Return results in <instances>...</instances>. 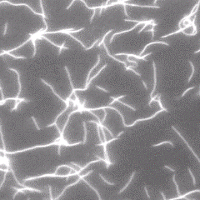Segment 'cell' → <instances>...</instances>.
<instances>
[{"label":"cell","instance_id":"cell-1","mask_svg":"<svg viewBox=\"0 0 200 200\" xmlns=\"http://www.w3.org/2000/svg\"><path fill=\"white\" fill-rule=\"evenodd\" d=\"M63 137L60 136L58 138H57L56 140H55L54 142L51 143H49V144H43V145H37V146H33V147H30V148H26V149H19V150H17V151H14V152H8L6 151L4 153V155H13V154H16V153H23V152H26V151H29V150H33V149H42V148H45V147H49V146H52V145H58L59 143L61 142V140L63 139Z\"/></svg>","mask_w":200,"mask_h":200},{"label":"cell","instance_id":"cell-2","mask_svg":"<svg viewBox=\"0 0 200 200\" xmlns=\"http://www.w3.org/2000/svg\"><path fill=\"white\" fill-rule=\"evenodd\" d=\"M93 172V170H90V171H88V172H87L86 173H84L83 175H79V179H77V180L75 181V182H73V183H70V184H68V185H67V186L64 187V188L63 189V191L61 192V193L59 194V195L58 196V197L56 198V199H60L61 197H62L63 195L64 194V193H65V191L67 189H68L69 188H71V187H73V186H74V185H76L77 183H79V182H80L81 180H83V179H84L85 177H87V176H88L89 174H91V173Z\"/></svg>","mask_w":200,"mask_h":200},{"label":"cell","instance_id":"cell-3","mask_svg":"<svg viewBox=\"0 0 200 200\" xmlns=\"http://www.w3.org/2000/svg\"><path fill=\"white\" fill-rule=\"evenodd\" d=\"M45 177H53V178H67V173L66 174H57V173H46L43 175H38V176H35V177H30V178H27V179H23V183L29 182L31 180H35V179H42V178H45Z\"/></svg>","mask_w":200,"mask_h":200},{"label":"cell","instance_id":"cell-4","mask_svg":"<svg viewBox=\"0 0 200 200\" xmlns=\"http://www.w3.org/2000/svg\"><path fill=\"white\" fill-rule=\"evenodd\" d=\"M150 21V19L149 20H143V21H138V23H137V24L136 25H134L133 27H132L131 29H127V30H123V31H121V32H118V33H114L113 34V36L111 37V38H110V40H109V43H112L113 41H114V38L117 36V35H120V34H123V33H129V32H131L132 30H133V29H135L137 27H138L140 24H144V23H149V22Z\"/></svg>","mask_w":200,"mask_h":200},{"label":"cell","instance_id":"cell-5","mask_svg":"<svg viewBox=\"0 0 200 200\" xmlns=\"http://www.w3.org/2000/svg\"><path fill=\"white\" fill-rule=\"evenodd\" d=\"M152 54V52H150V53H146V54L144 55H142V56H140V55H135V54H132V53H114V56L115 57H118V56H127V57H130V58H134L136 59H141V60H143V61H148L146 60V58H147L148 56H149V55Z\"/></svg>","mask_w":200,"mask_h":200},{"label":"cell","instance_id":"cell-6","mask_svg":"<svg viewBox=\"0 0 200 200\" xmlns=\"http://www.w3.org/2000/svg\"><path fill=\"white\" fill-rule=\"evenodd\" d=\"M171 128H172V129H173V131H174V132H175L176 133H177V134H178V135H179V137H180V138H181V139H182V140H183V143H185V144H186V145H187V147H188V149H189V150H190V152H191V153H193V156H194V157H195V158H197V160H198V161H199V164H200V158H199V156H198V155H197V153H195V152H194V151H193V149H192V147H191V146H190V145H189V143H188V142H187V140H186V139H185V138H183V135H182V134H181V133H180V132H179V131H178V129H176V128L174 127V126H172V127H171Z\"/></svg>","mask_w":200,"mask_h":200},{"label":"cell","instance_id":"cell-7","mask_svg":"<svg viewBox=\"0 0 200 200\" xmlns=\"http://www.w3.org/2000/svg\"><path fill=\"white\" fill-rule=\"evenodd\" d=\"M40 80H41V82H42L43 83H44V84H45V85H47L48 87H49V88H51V90H52V92L53 93V94H54V95L56 96L57 98H58V99H60V101H62V102H64V103H66V106H69V102H70V99H69V98H68V99H67L66 100H64V99H63L62 97H61L60 95H59V94L58 93H57L56 91H55V90H54V88H53V87L52 86L51 84H49V83H48V82H46V81L44 80L43 79H40Z\"/></svg>","mask_w":200,"mask_h":200},{"label":"cell","instance_id":"cell-8","mask_svg":"<svg viewBox=\"0 0 200 200\" xmlns=\"http://www.w3.org/2000/svg\"><path fill=\"white\" fill-rule=\"evenodd\" d=\"M162 112H165V111L164 110V109H161L160 108V110H158V112H156L154 114H153V115H151L150 117H149V118H138V119H137V120H135L134 122L132 123V124H130V125H127V128H131V127H133V126H135L137 124V123H138V122H143V121H147V120H150V119H152V118H154L155 117H156L158 114H161Z\"/></svg>","mask_w":200,"mask_h":200},{"label":"cell","instance_id":"cell-9","mask_svg":"<svg viewBox=\"0 0 200 200\" xmlns=\"http://www.w3.org/2000/svg\"><path fill=\"white\" fill-rule=\"evenodd\" d=\"M8 70H10V71H13L14 73H15L17 76H18V93H17V96L15 97V102L19 99V96L20 94H21V92H22V83H21V80H20V73H18V71H17L16 69H14V68H8Z\"/></svg>","mask_w":200,"mask_h":200},{"label":"cell","instance_id":"cell-10","mask_svg":"<svg viewBox=\"0 0 200 200\" xmlns=\"http://www.w3.org/2000/svg\"><path fill=\"white\" fill-rule=\"evenodd\" d=\"M153 77H154V84H153V89H152V92L150 93V98H152L153 96V93H154L155 90H156V86H157V68H156V64H155L154 61H153Z\"/></svg>","mask_w":200,"mask_h":200},{"label":"cell","instance_id":"cell-11","mask_svg":"<svg viewBox=\"0 0 200 200\" xmlns=\"http://www.w3.org/2000/svg\"><path fill=\"white\" fill-rule=\"evenodd\" d=\"M103 46L104 47V49L105 50H106V53H107V55L109 57V58H113L114 61H116V62H118V63H120V64H123L124 65V68H126L128 65H127V62L126 61H123V60H120V59H118V58H117L114 55H112L110 53H109V51H108V47H107V45L106 44H104V43H103Z\"/></svg>","mask_w":200,"mask_h":200},{"label":"cell","instance_id":"cell-12","mask_svg":"<svg viewBox=\"0 0 200 200\" xmlns=\"http://www.w3.org/2000/svg\"><path fill=\"white\" fill-rule=\"evenodd\" d=\"M124 3L125 5H127V6H131V7H138V8H160L161 7L160 6H156V5H138V4H132V3H128L127 2H123V3H121L120 4H123Z\"/></svg>","mask_w":200,"mask_h":200},{"label":"cell","instance_id":"cell-13","mask_svg":"<svg viewBox=\"0 0 200 200\" xmlns=\"http://www.w3.org/2000/svg\"><path fill=\"white\" fill-rule=\"evenodd\" d=\"M153 44H164V45H166V46H169V43H166V42H164V41H153V42H151V43H148V44H146L145 45V47L143 48V49L142 50L141 52H140V53H139V55L140 56H142L143 55V53L145 52V50L147 49V48H149L150 45H153Z\"/></svg>","mask_w":200,"mask_h":200},{"label":"cell","instance_id":"cell-14","mask_svg":"<svg viewBox=\"0 0 200 200\" xmlns=\"http://www.w3.org/2000/svg\"><path fill=\"white\" fill-rule=\"evenodd\" d=\"M29 102H31V100L26 99H18L15 102V104H14V108L10 109V112H14V111H16L17 108H18V107L19 106V104H20L21 103H29Z\"/></svg>","mask_w":200,"mask_h":200},{"label":"cell","instance_id":"cell-15","mask_svg":"<svg viewBox=\"0 0 200 200\" xmlns=\"http://www.w3.org/2000/svg\"><path fill=\"white\" fill-rule=\"evenodd\" d=\"M100 61H101V57H100V55L99 54L98 55V60H97V62H96V64H94V66L93 67V68H91V69L89 70V72H88V75H87V79H86V83L88 82V80H89V79H90V76H91V73H92V72L93 71L94 69L96 68V67H97L98 65L99 64V63H100Z\"/></svg>","mask_w":200,"mask_h":200},{"label":"cell","instance_id":"cell-16","mask_svg":"<svg viewBox=\"0 0 200 200\" xmlns=\"http://www.w3.org/2000/svg\"><path fill=\"white\" fill-rule=\"evenodd\" d=\"M64 69H65V71H66V73H67V76H68V80H69L70 85H71V88H72V92H71V93H70V94H73L75 93V88L73 87V81H72V79H71V75H70L69 70H68V68L67 66H64Z\"/></svg>","mask_w":200,"mask_h":200},{"label":"cell","instance_id":"cell-17","mask_svg":"<svg viewBox=\"0 0 200 200\" xmlns=\"http://www.w3.org/2000/svg\"><path fill=\"white\" fill-rule=\"evenodd\" d=\"M135 174H136V171H133V173H132V174H131V176H130V178H129V181H128V183H126V185H125L124 187H123V188H122V189H120V191L118 192V194L122 193H123V191H124L125 189H127V188L129 186V184H130V183H132V180L133 179V178H134Z\"/></svg>","mask_w":200,"mask_h":200},{"label":"cell","instance_id":"cell-18","mask_svg":"<svg viewBox=\"0 0 200 200\" xmlns=\"http://www.w3.org/2000/svg\"><path fill=\"white\" fill-rule=\"evenodd\" d=\"M193 193H200V189H195V190H192V191L187 193H184L183 195H179V197L177 198H173V199H171L170 200H174V199H185V198L187 197V196L190 195V194Z\"/></svg>","mask_w":200,"mask_h":200},{"label":"cell","instance_id":"cell-19","mask_svg":"<svg viewBox=\"0 0 200 200\" xmlns=\"http://www.w3.org/2000/svg\"><path fill=\"white\" fill-rule=\"evenodd\" d=\"M9 168V170H10V172H11V173H12V175H13V177H14V180L16 181V183H18V185H19L20 187H22V188H24V187L26 186L25 184H23V183H21L19 182V181L18 180V178H17V176H16V174H15V172H14V170L13 169V168L12 167H11V165L8 167Z\"/></svg>","mask_w":200,"mask_h":200},{"label":"cell","instance_id":"cell-20","mask_svg":"<svg viewBox=\"0 0 200 200\" xmlns=\"http://www.w3.org/2000/svg\"><path fill=\"white\" fill-rule=\"evenodd\" d=\"M83 182H84L85 183H86V184H87V185H88V187H89V188H91V189H93V191H94V192H95V193H96V194H97V196H98V198H99V199H100V200H102V198H101V196H100V194H99V192H98V190H97V189H96V188H94V187H93V186H92V185H91V184H90V183H88V181H87V179H85V178H84V179H83Z\"/></svg>","mask_w":200,"mask_h":200},{"label":"cell","instance_id":"cell-21","mask_svg":"<svg viewBox=\"0 0 200 200\" xmlns=\"http://www.w3.org/2000/svg\"><path fill=\"white\" fill-rule=\"evenodd\" d=\"M185 29H186V28H180L179 30L175 31V32L171 33H168V34H166V35H164V36L161 37V38H162V39H164V38H168V37H169V36H172V35L177 34V33H181V32L183 33V32H184Z\"/></svg>","mask_w":200,"mask_h":200},{"label":"cell","instance_id":"cell-22","mask_svg":"<svg viewBox=\"0 0 200 200\" xmlns=\"http://www.w3.org/2000/svg\"><path fill=\"white\" fill-rule=\"evenodd\" d=\"M36 39H37V38H33V37H31V42H32V43H33V53L32 56H31V58H34V57L36 56V53H37Z\"/></svg>","mask_w":200,"mask_h":200},{"label":"cell","instance_id":"cell-23","mask_svg":"<svg viewBox=\"0 0 200 200\" xmlns=\"http://www.w3.org/2000/svg\"><path fill=\"white\" fill-rule=\"evenodd\" d=\"M165 143H168V144H169V145H170V146H172V147H174V144H173V143H172L171 141H169V140H166V141H164V142L158 143H156V144H153V145H152L151 147H152V148H154V147H158V146H160V145H163V144H165Z\"/></svg>","mask_w":200,"mask_h":200},{"label":"cell","instance_id":"cell-24","mask_svg":"<svg viewBox=\"0 0 200 200\" xmlns=\"http://www.w3.org/2000/svg\"><path fill=\"white\" fill-rule=\"evenodd\" d=\"M0 136H1V140H2V144H3V149L4 150V153L7 151L6 149V146H5V142H4V138H3V131H2V125H1V120H0Z\"/></svg>","mask_w":200,"mask_h":200},{"label":"cell","instance_id":"cell-25","mask_svg":"<svg viewBox=\"0 0 200 200\" xmlns=\"http://www.w3.org/2000/svg\"><path fill=\"white\" fill-rule=\"evenodd\" d=\"M112 32H113V29H110V30L108 31V32H107L106 33H105V34H104V36H103V38H102V39H101V41H100V42L99 43H98V45L96 46V47H98V48H100V47H101V46L103 44V43H104L105 39H106V37L108 36V35L109 34V33H112Z\"/></svg>","mask_w":200,"mask_h":200},{"label":"cell","instance_id":"cell-26","mask_svg":"<svg viewBox=\"0 0 200 200\" xmlns=\"http://www.w3.org/2000/svg\"><path fill=\"white\" fill-rule=\"evenodd\" d=\"M126 96H127V95H126V94H124V95H120V96H118V97H116V98H115V97H113V96H111L110 98H111V99H112L113 100H112V101H111V103H109V105H113L114 103H115V102L118 101V100H120L121 99H123V98H125Z\"/></svg>","mask_w":200,"mask_h":200},{"label":"cell","instance_id":"cell-27","mask_svg":"<svg viewBox=\"0 0 200 200\" xmlns=\"http://www.w3.org/2000/svg\"><path fill=\"white\" fill-rule=\"evenodd\" d=\"M83 131H84V138H83V143H87V136H88V131H87V127H86V122H83Z\"/></svg>","mask_w":200,"mask_h":200},{"label":"cell","instance_id":"cell-28","mask_svg":"<svg viewBox=\"0 0 200 200\" xmlns=\"http://www.w3.org/2000/svg\"><path fill=\"white\" fill-rule=\"evenodd\" d=\"M98 162H101V160H100L99 158H98L97 160H93V161H91V162L88 163V164H87L86 165H85L84 167H83V168L80 169V171H79V172H80V173H82V172L83 171V170H85V169H86V168H88V166H89V165H91L92 164H95V163H98Z\"/></svg>","mask_w":200,"mask_h":200},{"label":"cell","instance_id":"cell-29","mask_svg":"<svg viewBox=\"0 0 200 200\" xmlns=\"http://www.w3.org/2000/svg\"><path fill=\"white\" fill-rule=\"evenodd\" d=\"M156 102H158V105H159V107H160V108L161 109H164V111H165L166 113H168V110L167 108H165L164 107V105H163V103H162V102H161V93L158 95V97L157 98L156 100H155Z\"/></svg>","mask_w":200,"mask_h":200},{"label":"cell","instance_id":"cell-30","mask_svg":"<svg viewBox=\"0 0 200 200\" xmlns=\"http://www.w3.org/2000/svg\"><path fill=\"white\" fill-rule=\"evenodd\" d=\"M64 34H67V35H68V36H69V37H70V38H73V39H74V40H75V41H77L78 43H80V44H81V46H82V47L83 48V49H85V46H84V44H83V43H82V42H81V41H80V40H79V39H78V38H75V37H74V36H73V34H72V33H69V32H68V33H64Z\"/></svg>","mask_w":200,"mask_h":200},{"label":"cell","instance_id":"cell-31","mask_svg":"<svg viewBox=\"0 0 200 200\" xmlns=\"http://www.w3.org/2000/svg\"><path fill=\"white\" fill-rule=\"evenodd\" d=\"M188 63H189V64L191 65L192 67V73H191V75H190V77L188 78V83H190V81H191V79H192V78L193 77V74H194V72H195V67H194L193 65V62L192 61H188Z\"/></svg>","mask_w":200,"mask_h":200},{"label":"cell","instance_id":"cell-32","mask_svg":"<svg viewBox=\"0 0 200 200\" xmlns=\"http://www.w3.org/2000/svg\"><path fill=\"white\" fill-rule=\"evenodd\" d=\"M5 54L6 55H9L10 57H12V58H15V59H26L27 58V57H24V56H16V55L14 54H12V53H10L9 52H8L6 50V53H5Z\"/></svg>","mask_w":200,"mask_h":200},{"label":"cell","instance_id":"cell-33","mask_svg":"<svg viewBox=\"0 0 200 200\" xmlns=\"http://www.w3.org/2000/svg\"><path fill=\"white\" fill-rule=\"evenodd\" d=\"M10 171L9 170V168H7L6 170L4 171V175H3V180H2V183H0V190L2 189V188H3V183H5V180H6V177H7V174H8V173Z\"/></svg>","mask_w":200,"mask_h":200},{"label":"cell","instance_id":"cell-34","mask_svg":"<svg viewBox=\"0 0 200 200\" xmlns=\"http://www.w3.org/2000/svg\"><path fill=\"white\" fill-rule=\"evenodd\" d=\"M125 68L126 71H131V72H133V73H134V74H136L137 76H138V77H141V76H142L141 73H139L138 72H137L136 70H134L133 68H130V67L127 66V67H126V68Z\"/></svg>","mask_w":200,"mask_h":200},{"label":"cell","instance_id":"cell-35","mask_svg":"<svg viewBox=\"0 0 200 200\" xmlns=\"http://www.w3.org/2000/svg\"><path fill=\"white\" fill-rule=\"evenodd\" d=\"M99 177L102 179V180H103V182H104L105 183H107V184H108V185H111V186H114V185H116V183H110L108 180H107V179H105V178L103 176V174H101V173H99Z\"/></svg>","mask_w":200,"mask_h":200},{"label":"cell","instance_id":"cell-36","mask_svg":"<svg viewBox=\"0 0 200 200\" xmlns=\"http://www.w3.org/2000/svg\"><path fill=\"white\" fill-rule=\"evenodd\" d=\"M31 119L33 120V123H34L35 127H36L37 130H42V129H45V127H44V128H40L39 126H38V123H37V121H36V118H35L33 116H31Z\"/></svg>","mask_w":200,"mask_h":200},{"label":"cell","instance_id":"cell-37","mask_svg":"<svg viewBox=\"0 0 200 200\" xmlns=\"http://www.w3.org/2000/svg\"><path fill=\"white\" fill-rule=\"evenodd\" d=\"M126 62L130 63V64H134L136 68L138 66V63L137 62V61L135 60V59H131L130 58H129V57H128V58H127V59H126Z\"/></svg>","mask_w":200,"mask_h":200},{"label":"cell","instance_id":"cell-38","mask_svg":"<svg viewBox=\"0 0 200 200\" xmlns=\"http://www.w3.org/2000/svg\"><path fill=\"white\" fill-rule=\"evenodd\" d=\"M65 43H66V42H64L62 43V45L59 47V49H58V55L59 56V55L61 54V53H62V50L64 49H69V48L68 47H65Z\"/></svg>","mask_w":200,"mask_h":200},{"label":"cell","instance_id":"cell-39","mask_svg":"<svg viewBox=\"0 0 200 200\" xmlns=\"http://www.w3.org/2000/svg\"><path fill=\"white\" fill-rule=\"evenodd\" d=\"M173 183L175 184V187H176V189H177L178 194H179V195H180V192H179V185H178L177 182H176V179H175V173H173Z\"/></svg>","mask_w":200,"mask_h":200},{"label":"cell","instance_id":"cell-40","mask_svg":"<svg viewBox=\"0 0 200 200\" xmlns=\"http://www.w3.org/2000/svg\"><path fill=\"white\" fill-rule=\"evenodd\" d=\"M188 173H189V174L190 176H191V178H192V179H193V185H195L196 184V180H195V177H194V175H193V173H192V171H191V168L188 167Z\"/></svg>","mask_w":200,"mask_h":200},{"label":"cell","instance_id":"cell-41","mask_svg":"<svg viewBox=\"0 0 200 200\" xmlns=\"http://www.w3.org/2000/svg\"><path fill=\"white\" fill-rule=\"evenodd\" d=\"M118 102H119L120 103H121L122 105H123V106H126L127 108H130V109H132V110L133 111H136V108H134V107H133V106H131V105H129V104H128V103H123V102H122V101H120V100H118Z\"/></svg>","mask_w":200,"mask_h":200},{"label":"cell","instance_id":"cell-42","mask_svg":"<svg viewBox=\"0 0 200 200\" xmlns=\"http://www.w3.org/2000/svg\"><path fill=\"white\" fill-rule=\"evenodd\" d=\"M99 38H98V39H96V40H95V42H94L93 43L92 45L90 46V47H88V48H85L84 50H85V51H88V50L92 49L93 48H94V47H95V46H96V44H97L98 43H99Z\"/></svg>","mask_w":200,"mask_h":200},{"label":"cell","instance_id":"cell-43","mask_svg":"<svg viewBox=\"0 0 200 200\" xmlns=\"http://www.w3.org/2000/svg\"><path fill=\"white\" fill-rule=\"evenodd\" d=\"M194 88H195V86H192V87H190V88H188V89H186V90H185V91L183 92V93H182V95L180 96V98H183V97H184V96H185V95H186V94H187V93H188V92H189L190 90L193 89Z\"/></svg>","mask_w":200,"mask_h":200},{"label":"cell","instance_id":"cell-44","mask_svg":"<svg viewBox=\"0 0 200 200\" xmlns=\"http://www.w3.org/2000/svg\"><path fill=\"white\" fill-rule=\"evenodd\" d=\"M159 94H160V93H157L155 96H153V97L151 98V99H150V101H149V107H151V103H153V101H155V100H156V99L158 97Z\"/></svg>","mask_w":200,"mask_h":200},{"label":"cell","instance_id":"cell-45","mask_svg":"<svg viewBox=\"0 0 200 200\" xmlns=\"http://www.w3.org/2000/svg\"><path fill=\"white\" fill-rule=\"evenodd\" d=\"M95 88H98V89H99V90H101V91L105 92V93H110V91H109L108 89H106V88H103V87H100V86H99V85H95Z\"/></svg>","mask_w":200,"mask_h":200},{"label":"cell","instance_id":"cell-46","mask_svg":"<svg viewBox=\"0 0 200 200\" xmlns=\"http://www.w3.org/2000/svg\"><path fill=\"white\" fill-rule=\"evenodd\" d=\"M151 29H149V30H147V32H151L152 33V39H153L154 38V36H155V34H154V33H155V30H154V27L153 26H151Z\"/></svg>","mask_w":200,"mask_h":200},{"label":"cell","instance_id":"cell-47","mask_svg":"<svg viewBox=\"0 0 200 200\" xmlns=\"http://www.w3.org/2000/svg\"><path fill=\"white\" fill-rule=\"evenodd\" d=\"M70 165H73V166H74V167H76V168H78L79 169V171H80V169L81 168H82V167H81L80 165H79V164H76L75 162H70ZM79 173H80V172H79Z\"/></svg>","mask_w":200,"mask_h":200},{"label":"cell","instance_id":"cell-48","mask_svg":"<svg viewBox=\"0 0 200 200\" xmlns=\"http://www.w3.org/2000/svg\"><path fill=\"white\" fill-rule=\"evenodd\" d=\"M0 94H1V99L3 100L4 99V94H3V87H2L1 82H0Z\"/></svg>","mask_w":200,"mask_h":200},{"label":"cell","instance_id":"cell-49","mask_svg":"<svg viewBox=\"0 0 200 200\" xmlns=\"http://www.w3.org/2000/svg\"><path fill=\"white\" fill-rule=\"evenodd\" d=\"M103 114H104V116H103V118L101 120V122L102 123H104V121H105V119H106V117H107V114H108V113H107V111H106V108H103Z\"/></svg>","mask_w":200,"mask_h":200},{"label":"cell","instance_id":"cell-50","mask_svg":"<svg viewBox=\"0 0 200 200\" xmlns=\"http://www.w3.org/2000/svg\"><path fill=\"white\" fill-rule=\"evenodd\" d=\"M8 23H6L4 25V30H3V36H5V35L7 34V31H8Z\"/></svg>","mask_w":200,"mask_h":200},{"label":"cell","instance_id":"cell-51","mask_svg":"<svg viewBox=\"0 0 200 200\" xmlns=\"http://www.w3.org/2000/svg\"><path fill=\"white\" fill-rule=\"evenodd\" d=\"M48 187H49V199L50 200H53V193H52V187L50 185H49Z\"/></svg>","mask_w":200,"mask_h":200},{"label":"cell","instance_id":"cell-52","mask_svg":"<svg viewBox=\"0 0 200 200\" xmlns=\"http://www.w3.org/2000/svg\"><path fill=\"white\" fill-rule=\"evenodd\" d=\"M164 167L165 168H167V169H168V170H170V171L173 172V173H175V172H176V169H175V168H171V167H169V166H168V165H164Z\"/></svg>","mask_w":200,"mask_h":200},{"label":"cell","instance_id":"cell-53","mask_svg":"<svg viewBox=\"0 0 200 200\" xmlns=\"http://www.w3.org/2000/svg\"><path fill=\"white\" fill-rule=\"evenodd\" d=\"M122 5H123V9H124V14H125V16H127V18H129V14H128V12H127V5H125L124 3H123V4H122Z\"/></svg>","mask_w":200,"mask_h":200},{"label":"cell","instance_id":"cell-54","mask_svg":"<svg viewBox=\"0 0 200 200\" xmlns=\"http://www.w3.org/2000/svg\"><path fill=\"white\" fill-rule=\"evenodd\" d=\"M96 10L97 9H93V15L91 17V18H90V23H93V18L95 17V14H96Z\"/></svg>","mask_w":200,"mask_h":200},{"label":"cell","instance_id":"cell-55","mask_svg":"<svg viewBox=\"0 0 200 200\" xmlns=\"http://www.w3.org/2000/svg\"><path fill=\"white\" fill-rule=\"evenodd\" d=\"M144 191H145L146 193V194H147V197H148V199H151V197H150V195H149V191H148V188H147V186H144Z\"/></svg>","mask_w":200,"mask_h":200},{"label":"cell","instance_id":"cell-56","mask_svg":"<svg viewBox=\"0 0 200 200\" xmlns=\"http://www.w3.org/2000/svg\"><path fill=\"white\" fill-rule=\"evenodd\" d=\"M142 83H143V86H144V88H145L146 90H148V86H147V84H146L145 81H144L143 79H142Z\"/></svg>","mask_w":200,"mask_h":200},{"label":"cell","instance_id":"cell-57","mask_svg":"<svg viewBox=\"0 0 200 200\" xmlns=\"http://www.w3.org/2000/svg\"><path fill=\"white\" fill-rule=\"evenodd\" d=\"M159 193H160V194L162 195V197H163V199H164V200H166V197H165V195H164V192H163V191H159Z\"/></svg>","mask_w":200,"mask_h":200},{"label":"cell","instance_id":"cell-58","mask_svg":"<svg viewBox=\"0 0 200 200\" xmlns=\"http://www.w3.org/2000/svg\"><path fill=\"white\" fill-rule=\"evenodd\" d=\"M123 133H124V131H121V132H120V133H118V135H117V137H120L122 134H123Z\"/></svg>","mask_w":200,"mask_h":200},{"label":"cell","instance_id":"cell-59","mask_svg":"<svg viewBox=\"0 0 200 200\" xmlns=\"http://www.w3.org/2000/svg\"><path fill=\"white\" fill-rule=\"evenodd\" d=\"M200 53V49L199 50H197V51L194 52V53H195V54H196V53Z\"/></svg>","mask_w":200,"mask_h":200},{"label":"cell","instance_id":"cell-60","mask_svg":"<svg viewBox=\"0 0 200 200\" xmlns=\"http://www.w3.org/2000/svg\"><path fill=\"white\" fill-rule=\"evenodd\" d=\"M0 153H4V150H3V149H0Z\"/></svg>","mask_w":200,"mask_h":200},{"label":"cell","instance_id":"cell-61","mask_svg":"<svg viewBox=\"0 0 200 200\" xmlns=\"http://www.w3.org/2000/svg\"><path fill=\"white\" fill-rule=\"evenodd\" d=\"M157 2H158V0H153V3H154V4H156Z\"/></svg>","mask_w":200,"mask_h":200},{"label":"cell","instance_id":"cell-62","mask_svg":"<svg viewBox=\"0 0 200 200\" xmlns=\"http://www.w3.org/2000/svg\"><path fill=\"white\" fill-rule=\"evenodd\" d=\"M199 97H200V85H199Z\"/></svg>","mask_w":200,"mask_h":200}]
</instances>
